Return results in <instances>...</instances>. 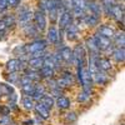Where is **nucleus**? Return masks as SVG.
<instances>
[{"mask_svg": "<svg viewBox=\"0 0 125 125\" xmlns=\"http://www.w3.org/2000/svg\"><path fill=\"white\" fill-rule=\"evenodd\" d=\"M56 1H58V0H56Z\"/></svg>", "mask_w": 125, "mask_h": 125, "instance_id": "obj_48", "label": "nucleus"}, {"mask_svg": "<svg viewBox=\"0 0 125 125\" xmlns=\"http://www.w3.org/2000/svg\"><path fill=\"white\" fill-rule=\"evenodd\" d=\"M6 1H8V6L13 9H18L21 4V0H6Z\"/></svg>", "mask_w": 125, "mask_h": 125, "instance_id": "obj_39", "label": "nucleus"}, {"mask_svg": "<svg viewBox=\"0 0 125 125\" xmlns=\"http://www.w3.org/2000/svg\"><path fill=\"white\" fill-rule=\"evenodd\" d=\"M19 71H15V73H8V75L5 76L6 78V80L10 83V84H15L16 85V83H18V80H19V78H20V74H18Z\"/></svg>", "mask_w": 125, "mask_h": 125, "instance_id": "obj_35", "label": "nucleus"}, {"mask_svg": "<svg viewBox=\"0 0 125 125\" xmlns=\"http://www.w3.org/2000/svg\"><path fill=\"white\" fill-rule=\"evenodd\" d=\"M3 20L5 21V24H6V26H8L9 30H11V29L16 25V16H15V14H13V13H6V14H4Z\"/></svg>", "mask_w": 125, "mask_h": 125, "instance_id": "obj_27", "label": "nucleus"}, {"mask_svg": "<svg viewBox=\"0 0 125 125\" xmlns=\"http://www.w3.org/2000/svg\"><path fill=\"white\" fill-rule=\"evenodd\" d=\"M11 121H13V119H11V116H10V115L0 116V125H9Z\"/></svg>", "mask_w": 125, "mask_h": 125, "instance_id": "obj_40", "label": "nucleus"}, {"mask_svg": "<svg viewBox=\"0 0 125 125\" xmlns=\"http://www.w3.org/2000/svg\"><path fill=\"white\" fill-rule=\"evenodd\" d=\"M91 79H93V83L95 85H103V86L108 85V83L110 80L108 73L106 71H103V70H98L95 74H93L91 75Z\"/></svg>", "mask_w": 125, "mask_h": 125, "instance_id": "obj_12", "label": "nucleus"}, {"mask_svg": "<svg viewBox=\"0 0 125 125\" xmlns=\"http://www.w3.org/2000/svg\"><path fill=\"white\" fill-rule=\"evenodd\" d=\"M61 35H62V30H59L55 24H51L50 28L46 29V41L51 45L58 46L61 41Z\"/></svg>", "mask_w": 125, "mask_h": 125, "instance_id": "obj_7", "label": "nucleus"}, {"mask_svg": "<svg viewBox=\"0 0 125 125\" xmlns=\"http://www.w3.org/2000/svg\"><path fill=\"white\" fill-rule=\"evenodd\" d=\"M110 55L115 62L123 64L124 60H125V48H114V50L111 51Z\"/></svg>", "mask_w": 125, "mask_h": 125, "instance_id": "obj_19", "label": "nucleus"}, {"mask_svg": "<svg viewBox=\"0 0 125 125\" xmlns=\"http://www.w3.org/2000/svg\"><path fill=\"white\" fill-rule=\"evenodd\" d=\"M74 21V16H73L71 10H61L59 13L58 18V29L59 30H64L70 23Z\"/></svg>", "mask_w": 125, "mask_h": 125, "instance_id": "obj_8", "label": "nucleus"}, {"mask_svg": "<svg viewBox=\"0 0 125 125\" xmlns=\"http://www.w3.org/2000/svg\"><path fill=\"white\" fill-rule=\"evenodd\" d=\"M62 33H65V38L69 40V41H75L79 39V34H80V28L78 25V23L75 21H73L70 23L64 30H62Z\"/></svg>", "mask_w": 125, "mask_h": 125, "instance_id": "obj_9", "label": "nucleus"}, {"mask_svg": "<svg viewBox=\"0 0 125 125\" xmlns=\"http://www.w3.org/2000/svg\"><path fill=\"white\" fill-rule=\"evenodd\" d=\"M70 105H71V100L69 98L64 96V95H61V96L55 99V106L60 110H68L70 108Z\"/></svg>", "mask_w": 125, "mask_h": 125, "instance_id": "obj_22", "label": "nucleus"}, {"mask_svg": "<svg viewBox=\"0 0 125 125\" xmlns=\"http://www.w3.org/2000/svg\"><path fill=\"white\" fill-rule=\"evenodd\" d=\"M86 13H91L95 14L98 16H103V8H101V3L99 0H90L86 1Z\"/></svg>", "mask_w": 125, "mask_h": 125, "instance_id": "obj_14", "label": "nucleus"}, {"mask_svg": "<svg viewBox=\"0 0 125 125\" xmlns=\"http://www.w3.org/2000/svg\"><path fill=\"white\" fill-rule=\"evenodd\" d=\"M8 100H9V103H16L18 101V95L13 91L11 94H9V95H8Z\"/></svg>", "mask_w": 125, "mask_h": 125, "instance_id": "obj_42", "label": "nucleus"}, {"mask_svg": "<svg viewBox=\"0 0 125 125\" xmlns=\"http://www.w3.org/2000/svg\"><path fill=\"white\" fill-rule=\"evenodd\" d=\"M100 16L95 15V14H91V13H86L83 19L80 20L81 23H84V25H86L88 28H95L100 24Z\"/></svg>", "mask_w": 125, "mask_h": 125, "instance_id": "obj_13", "label": "nucleus"}, {"mask_svg": "<svg viewBox=\"0 0 125 125\" xmlns=\"http://www.w3.org/2000/svg\"><path fill=\"white\" fill-rule=\"evenodd\" d=\"M14 91V88L9 84H0V94L1 96H8L9 94H11Z\"/></svg>", "mask_w": 125, "mask_h": 125, "instance_id": "obj_34", "label": "nucleus"}, {"mask_svg": "<svg viewBox=\"0 0 125 125\" xmlns=\"http://www.w3.org/2000/svg\"><path fill=\"white\" fill-rule=\"evenodd\" d=\"M33 10L29 5H23L20 4V6L18 8V13H16V25L19 28H23L29 23H33Z\"/></svg>", "mask_w": 125, "mask_h": 125, "instance_id": "obj_1", "label": "nucleus"}, {"mask_svg": "<svg viewBox=\"0 0 125 125\" xmlns=\"http://www.w3.org/2000/svg\"><path fill=\"white\" fill-rule=\"evenodd\" d=\"M21 105H23V108L25 110L33 111L34 110V106H35V100L31 98V96H29V95H24L21 98Z\"/></svg>", "mask_w": 125, "mask_h": 125, "instance_id": "obj_25", "label": "nucleus"}, {"mask_svg": "<svg viewBox=\"0 0 125 125\" xmlns=\"http://www.w3.org/2000/svg\"><path fill=\"white\" fill-rule=\"evenodd\" d=\"M5 69H6L8 73H15V71H19V58L8 60V61H6V64H5Z\"/></svg>", "mask_w": 125, "mask_h": 125, "instance_id": "obj_29", "label": "nucleus"}, {"mask_svg": "<svg viewBox=\"0 0 125 125\" xmlns=\"http://www.w3.org/2000/svg\"><path fill=\"white\" fill-rule=\"evenodd\" d=\"M34 110L36 113V115L40 116L43 120H49L50 119V110L44 105L41 101H35V106H34Z\"/></svg>", "mask_w": 125, "mask_h": 125, "instance_id": "obj_15", "label": "nucleus"}, {"mask_svg": "<svg viewBox=\"0 0 125 125\" xmlns=\"http://www.w3.org/2000/svg\"><path fill=\"white\" fill-rule=\"evenodd\" d=\"M23 125H35V123H34V120H33V119H29V120L23 121Z\"/></svg>", "mask_w": 125, "mask_h": 125, "instance_id": "obj_43", "label": "nucleus"}, {"mask_svg": "<svg viewBox=\"0 0 125 125\" xmlns=\"http://www.w3.org/2000/svg\"><path fill=\"white\" fill-rule=\"evenodd\" d=\"M39 101H41V103H43L44 104V105L49 109V110H51V109H53L54 106H55V99L53 98V96H51L50 95V94H44V95H43V98H41Z\"/></svg>", "mask_w": 125, "mask_h": 125, "instance_id": "obj_30", "label": "nucleus"}, {"mask_svg": "<svg viewBox=\"0 0 125 125\" xmlns=\"http://www.w3.org/2000/svg\"><path fill=\"white\" fill-rule=\"evenodd\" d=\"M118 1H119V3H124V0H118Z\"/></svg>", "mask_w": 125, "mask_h": 125, "instance_id": "obj_45", "label": "nucleus"}, {"mask_svg": "<svg viewBox=\"0 0 125 125\" xmlns=\"http://www.w3.org/2000/svg\"><path fill=\"white\" fill-rule=\"evenodd\" d=\"M23 74L26 75L33 83H40L41 80H43V79H41V76H40V74H39V70L31 69V68H29V66L23 71Z\"/></svg>", "mask_w": 125, "mask_h": 125, "instance_id": "obj_23", "label": "nucleus"}, {"mask_svg": "<svg viewBox=\"0 0 125 125\" xmlns=\"http://www.w3.org/2000/svg\"><path fill=\"white\" fill-rule=\"evenodd\" d=\"M34 88H35V83H29V84H25V85H21L20 86V90L24 95H29L31 96V94L34 91Z\"/></svg>", "mask_w": 125, "mask_h": 125, "instance_id": "obj_32", "label": "nucleus"}, {"mask_svg": "<svg viewBox=\"0 0 125 125\" xmlns=\"http://www.w3.org/2000/svg\"><path fill=\"white\" fill-rule=\"evenodd\" d=\"M9 125H18V124H16V123H14V121H11V123H10Z\"/></svg>", "mask_w": 125, "mask_h": 125, "instance_id": "obj_44", "label": "nucleus"}, {"mask_svg": "<svg viewBox=\"0 0 125 125\" xmlns=\"http://www.w3.org/2000/svg\"><path fill=\"white\" fill-rule=\"evenodd\" d=\"M71 1V9H80L86 11V1L85 0H70Z\"/></svg>", "mask_w": 125, "mask_h": 125, "instance_id": "obj_33", "label": "nucleus"}, {"mask_svg": "<svg viewBox=\"0 0 125 125\" xmlns=\"http://www.w3.org/2000/svg\"><path fill=\"white\" fill-rule=\"evenodd\" d=\"M21 30H23L24 35H25L26 38H30V39H36V38H39V35H40V33L38 31V29L35 28V25H34L33 23L26 24L25 26L21 28Z\"/></svg>", "mask_w": 125, "mask_h": 125, "instance_id": "obj_16", "label": "nucleus"}, {"mask_svg": "<svg viewBox=\"0 0 125 125\" xmlns=\"http://www.w3.org/2000/svg\"><path fill=\"white\" fill-rule=\"evenodd\" d=\"M8 33H9V29H8L5 21L3 20V18H1L0 19V38H4Z\"/></svg>", "mask_w": 125, "mask_h": 125, "instance_id": "obj_37", "label": "nucleus"}, {"mask_svg": "<svg viewBox=\"0 0 125 125\" xmlns=\"http://www.w3.org/2000/svg\"><path fill=\"white\" fill-rule=\"evenodd\" d=\"M55 73L56 71L54 69H51L49 66H45V65H43V66L39 69V74H40V76H41V79H43V80L50 79V78H55Z\"/></svg>", "mask_w": 125, "mask_h": 125, "instance_id": "obj_24", "label": "nucleus"}, {"mask_svg": "<svg viewBox=\"0 0 125 125\" xmlns=\"http://www.w3.org/2000/svg\"><path fill=\"white\" fill-rule=\"evenodd\" d=\"M76 81H79L83 89L84 90H91L94 83H93V79H91V74L88 69L86 65L84 66H76Z\"/></svg>", "mask_w": 125, "mask_h": 125, "instance_id": "obj_2", "label": "nucleus"}, {"mask_svg": "<svg viewBox=\"0 0 125 125\" xmlns=\"http://www.w3.org/2000/svg\"><path fill=\"white\" fill-rule=\"evenodd\" d=\"M91 98V90H84L83 89L79 94H78V96H76V100L79 103H86L89 101Z\"/></svg>", "mask_w": 125, "mask_h": 125, "instance_id": "obj_31", "label": "nucleus"}, {"mask_svg": "<svg viewBox=\"0 0 125 125\" xmlns=\"http://www.w3.org/2000/svg\"><path fill=\"white\" fill-rule=\"evenodd\" d=\"M76 120H78V114H76V113H74V111H69V113L65 114V121H66V123L73 124V123H75Z\"/></svg>", "mask_w": 125, "mask_h": 125, "instance_id": "obj_36", "label": "nucleus"}, {"mask_svg": "<svg viewBox=\"0 0 125 125\" xmlns=\"http://www.w3.org/2000/svg\"><path fill=\"white\" fill-rule=\"evenodd\" d=\"M46 93V88L44 84H41L40 83H35V88H34V91L33 94H31V98H33L35 101H39L41 98H43V95Z\"/></svg>", "mask_w": 125, "mask_h": 125, "instance_id": "obj_18", "label": "nucleus"}, {"mask_svg": "<svg viewBox=\"0 0 125 125\" xmlns=\"http://www.w3.org/2000/svg\"><path fill=\"white\" fill-rule=\"evenodd\" d=\"M113 44L115 48H125V35H124V30L121 31H115L113 39Z\"/></svg>", "mask_w": 125, "mask_h": 125, "instance_id": "obj_20", "label": "nucleus"}, {"mask_svg": "<svg viewBox=\"0 0 125 125\" xmlns=\"http://www.w3.org/2000/svg\"><path fill=\"white\" fill-rule=\"evenodd\" d=\"M49 46V43L46 41V39H41V38H36V39H33L30 43L25 44L24 48H25V53L26 55L29 56L30 54H34V53H38V51H45Z\"/></svg>", "mask_w": 125, "mask_h": 125, "instance_id": "obj_3", "label": "nucleus"}, {"mask_svg": "<svg viewBox=\"0 0 125 125\" xmlns=\"http://www.w3.org/2000/svg\"><path fill=\"white\" fill-rule=\"evenodd\" d=\"M98 65H99V69L103 71L108 73V71L113 70V62L109 56H100L98 60Z\"/></svg>", "mask_w": 125, "mask_h": 125, "instance_id": "obj_21", "label": "nucleus"}, {"mask_svg": "<svg viewBox=\"0 0 125 125\" xmlns=\"http://www.w3.org/2000/svg\"><path fill=\"white\" fill-rule=\"evenodd\" d=\"M33 24L35 25V28L38 29V31L40 34H43L48 29V19H46V14H44L43 11H40L39 9H36L33 13Z\"/></svg>", "mask_w": 125, "mask_h": 125, "instance_id": "obj_6", "label": "nucleus"}, {"mask_svg": "<svg viewBox=\"0 0 125 125\" xmlns=\"http://www.w3.org/2000/svg\"><path fill=\"white\" fill-rule=\"evenodd\" d=\"M56 53L59 54L62 62L68 65H73V49L68 45H62L56 49Z\"/></svg>", "mask_w": 125, "mask_h": 125, "instance_id": "obj_11", "label": "nucleus"}, {"mask_svg": "<svg viewBox=\"0 0 125 125\" xmlns=\"http://www.w3.org/2000/svg\"><path fill=\"white\" fill-rule=\"evenodd\" d=\"M124 3H116L111 8L110 11V18L114 19L118 24H124Z\"/></svg>", "mask_w": 125, "mask_h": 125, "instance_id": "obj_10", "label": "nucleus"}, {"mask_svg": "<svg viewBox=\"0 0 125 125\" xmlns=\"http://www.w3.org/2000/svg\"><path fill=\"white\" fill-rule=\"evenodd\" d=\"M85 45H86V49L89 50V54H100L95 40H94V36H90L85 40Z\"/></svg>", "mask_w": 125, "mask_h": 125, "instance_id": "obj_28", "label": "nucleus"}, {"mask_svg": "<svg viewBox=\"0 0 125 125\" xmlns=\"http://www.w3.org/2000/svg\"><path fill=\"white\" fill-rule=\"evenodd\" d=\"M98 34L105 36V38H109V39H113L114 34H115V29L113 26L108 25V24H99L98 25Z\"/></svg>", "mask_w": 125, "mask_h": 125, "instance_id": "obj_17", "label": "nucleus"}, {"mask_svg": "<svg viewBox=\"0 0 125 125\" xmlns=\"http://www.w3.org/2000/svg\"><path fill=\"white\" fill-rule=\"evenodd\" d=\"M85 1H90V0H85Z\"/></svg>", "mask_w": 125, "mask_h": 125, "instance_id": "obj_46", "label": "nucleus"}, {"mask_svg": "<svg viewBox=\"0 0 125 125\" xmlns=\"http://www.w3.org/2000/svg\"><path fill=\"white\" fill-rule=\"evenodd\" d=\"M44 65V58H28V66L31 69L39 70Z\"/></svg>", "mask_w": 125, "mask_h": 125, "instance_id": "obj_26", "label": "nucleus"}, {"mask_svg": "<svg viewBox=\"0 0 125 125\" xmlns=\"http://www.w3.org/2000/svg\"><path fill=\"white\" fill-rule=\"evenodd\" d=\"M8 9H9V6H8L6 0H0V13H5Z\"/></svg>", "mask_w": 125, "mask_h": 125, "instance_id": "obj_41", "label": "nucleus"}, {"mask_svg": "<svg viewBox=\"0 0 125 125\" xmlns=\"http://www.w3.org/2000/svg\"><path fill=\"white\" fill-rule=\"evenodd\" d=\"M11 114V110H10L9 105H0V115H10Z\"/></svg>", "mask_w": 125, "mask_h": 125, "instance_id": "obj_38", "label": "nucleus"}, {"mask_svg": "<svg viewBox=\"0 0 125 125\" xmlns=\"http://www.w3.org/2000/svg\"><path fill=\"white\" fill-rule=\"evenodd\" d=\"M99 1H101V0H99Z\"/></svg>", "mask_w": 125, "mask_h": 125, "instance_id": "obj_47", "label": "nucleus"}, {"mask_svg": "<svg viewBox=\"0 0 125 125\" xmlns=\"http://www.w3.org/2000/svg\"><path fill=\"white\" fill-rule=\"evenodd\" d=\"M56 81H58L59 88L66 89V88H70V86H74L76 84V78L70 70L65 69V70H61V74L56 79Z\"/></svg>", "mask_w": 125, "mask_h": 125, "instance_id": "obj_5", "label": "nucleus"}, {"mask_svg": "<svg viewBox=\"0 0 125 125\" xmlns=\"http://www.w3.org/2000/svg\"><path fill=\"white\" fill-rule=\"evenodd\" d=\"M73 49V65L84 66L86 65V51L83 44H78Z\"/></svg>", "mask_w": 125, "mask_h": 125, "instance_id": "obj_4", "label": "nucleus"}]
</instances>
